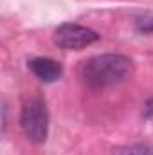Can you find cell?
<instances>
[{"mask_svg":"<svg viewBox=\"0 0 153 155\" xmlns=\"http://www.w3.org/2000/svg\"><path fill=\"white\" fill-rule=\"evenodd\" d=\"M133 74V61L124 54H97L85 60L79 67L81 81L94 90H103L124 83Z\"/></svg>","mask_w":153,"mask_h":155,"instance_id":"cell-1","label":"cell"},{"mask_svg":"<svg viewBox=\"0 0 153 155\" xmlns=\"http://www.w3.org/2000/svg\"><path fill=\"white\" fill-rule=\"evenodd\" d=\"M20 126L24 135L34 143L43 144L49 135V110L41 97H29L20 112Z\"/></svg>","mask_w":153,"mask_h":155,"instance_id":"cell-2","label":"cell"},{"mask_svg":"<svg viewBox=\"0 0 153 155\" xmlns=\"http://www.w3.org/2000/svg\"><path fill=\"white\" fill-rule=\"evenodd\" d=\"M101 38L90 27L79 24H61L54 31V43L63 51H81Z\"/></svg>","mask_w":153,"mask_h":155,"instance_id":"cell-3","label":"cell"},{"mask_svg":"<svg viewBox=\"0 0 153 155\" xmlns=\"http://www.w3.org/2000/svg\"><path fill=\"white\" fill-rule=\"evenodd\" d=\"M29 69L43 83H54L63 74L61 63L52 58H33L29 61Z\"/></svg>","mask_w":153,"mask_h":155,"instance_id":"cell-4","label":"cell"},{"mask_svg":"<svg viewBox=\"0 0 153 155\" xmlns=\"http://www.w3.org/2000/svg\"><path fill=\"white\" fill-rule=\"evenodd\" d=\"M117 155H153V148L146 144H133V146L122 148Z\"/></svg>","mask_w":153,"mask_h":155,"instance_id":"cell-5","label":"cell"},{"mask_svg":"<svg viewBox=\"0 0 153 155\" xmlns=\"http://www.w3.org/2000/svg\"><path fill=\"white\" fill-rule=\"evenodd\" d=\"M137 31L139 33H153V18L151 16H144L137 20Z\"/></svg>","mask_w":153,"mask_h":155,"instance_id":"cell-6","label":"cell"},{"mask_svg":"<svg viewBox=\"0 0 153 155\" xmlns=\"http://www.w3.org/2000/svg\"><path fill=\"white\" fill-rule=\"evenodd\" d=\"M144 117H146V119H151L153 117V97L144 105Z\"/></svg>","mask_w":153,"mask_h":155,"instance_id":"cell-7","label":"cell"}]
</instances>
